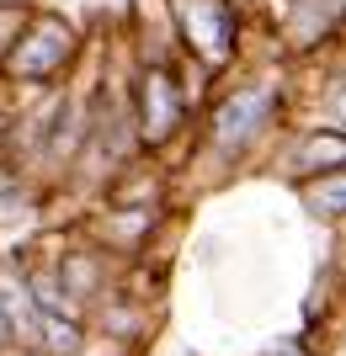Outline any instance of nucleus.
<instances>
[{
    "label": "nucleus",
    "mask_w": 346,
    "mask_h": 356,
    "mask_svg": "<svg viewBox=\"0 0 346 356\" xmlns=\"http://www.w3.org/2000/svg\"><path fill=\"white\" fill-rule=\"evenodd\" d=\"M80 54V27L59 11H22L11 43L0 54V74L11 86H54Z\"/></svg>",
    "instance_id": "1"
},
{
    "label": "nucleus",
    "mask_w": 346,
    "mask_h": 356,
    "mask_svg": "<svg viewBox=\"0 0 346 356\" xmlns=\"http://www.w3.org/2000/svg\"><path fill=\"white\" fill-rule=\"evenodd\" d=\"M283 118V74L245 80L213 106L208 118V149L213 154H251Z\"/></svg>",
    "instance_id": "2"
},
{
    "label": "nucleus",
    "mask_w": 346,
    "mask_h": 356,
    "mask_svg": "<svg viewBox=\"0 0 346 356\" xmlns=\"http://www.w3.org/2000/svg\"><path fill=\"white\" fill-rule=\"evenodd\" d=\"M171 27H176L181 48L208 70H224L240 48L235 0H171Z\"/></svg>",
    "instance_id": "3"
},
{
    "label": "nucleus",
    "mask_w": 346,
    "mask_h": 356,
    "mask_svg": "<svg viewBox=\"0 0 346 356\" xmlns=\"http://www.w3.org/2000/svg\"><path fill=\"white\" fill-rule=\"evenodd\" d=\"M187 128V90L171 64H144L134 74V134L144 149H166Z\"/></svg>",
    "instance_id": "4"
},
{
    "label": "nucleus",
    "mask_w": 346,
    "mask_h": 356,
    "mask_svg": "<svg viewBox=\"0 0 346 356\" xmlns=\"http://www.w3.org/2000/svg\"><path fill=\"white\" fill-rule=\"evenodd\" d=\"M336 22H341V0H288V16H283V38L288 48H315L320 38H331Z\"/></svg>",
    "instance_id": "5"
},
{
    "label": "nucleus",
    "mask_w": 346,
    "mask_h": 356,
    "mask_svg": "<svg viewBox=\"0 0 346 356\" xmlns=\"http://www.w3.org/2000/svg\"><path fill=\"white\" fill-rule=\"evenodd\" d=\"M336 165H346V138H341V128H315V134L304 138L293 154H288V176H299V181H309V176H320V170H336Z\"/></svg>",
    "instance_id": "6"
},
{
    "label": "nucleus",
    "mask_w": 346,
    "mask_h": 356,
    "mask_svg": "<svg viewBox=\"0 0 346 356\" xmlns=\"http://www.w3.org/2000/svg\"><path fill=\"white\" fill-rule=\"evenodd\" d=\"M304 208L315 213V218H331V223L341 218V208H346V176H341V165L304 181Z\"/></svg>",
    "instance_id": "7"
},
{
    "label": "nucleus",
    "mask_w": 346,
    "mask_h": 356,
    "mask_svg": "<svg viewBox=\"0 0 346 356\" xmlns=\"http://www.w3.org/2000/svg\"><path fill=\"white\" fill-rule=\"evenodd\" d=\"M27 213H32V192H27V181L16 176V170H6V165H0V223L27 218Z\"/></svg>",
    "instance_id": "8"
},
{
    "label": "nucleus",
    "mask_w": 346,
    "mask_h": 356,
    "mask_svg": "<svg viewBox=\"0 0 346 356\" xmlns=\"http://www.w3.org/2000/svg\"><path fill=\"white\" fill-rule=\"evenodd\" d=\"M22 11H27V6H22ZM22 11H0V54H6V43H11V32H16V22H22Z\"/></svg>",
    "instance_id": "9"
},
{
    "label": "nucleus",
    "mask_w": 346,
    "mask_h": 356,
    "mask_svg": "<svg viewBox=\"0 0 346 356\" xmlns=\"http://www.w3.org/2000/svg\"><path fill=\"white\" fill-rule=\"evenodd\" d=\"M11 341H16V335H11V319H6V309H0V351H6Z\"/></svg>",
    "instance_id": "10"
},
{
    "label": "nucleus",
    "mask_w": 346,
    "mask_h": 356,
    "mask_svg": "<svg viewBox=\"0 0 346 356\" xmlns=\"http://www.w3.org/2000/svg\"><path fill=\"white\" fill-rule=\"evenodd\" d=\"M11 6L22 11V6H32V0H0V11H11Z\"/></svg>",
    "instance_id": "11"
}]
</instances>
